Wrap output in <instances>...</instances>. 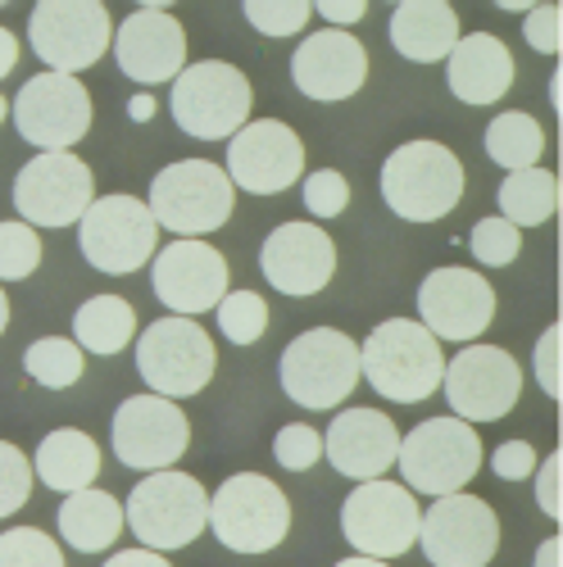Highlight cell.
<instances>
[{"instance_id":"6da1fadb","label":"cell","mask_w":563,"mask_h":567,"mask_svg":"<svg viewBox=\"0 0 563 567\" xmlns=\"http://www.w3.org/2000/svg\"><path fill=\"white\" fill-rule=\"evenodd\" d=\"M441 341L418 318H387L359 346V377H368V386L396 404H418L441 391Z\"/></svg>"},{"instance_id":"7a4b0ae2","label":"cell","mask_w":563,"mask_h":567,"mask_svg":"<svg viewBox=\"0 0 563 567\" xmlns=\"http://www.w3.org/2000/svg\"><path fill=\"white\" fill-rule=\"evenodd\" d=\"M123 527H132L136 545L146 549H160V554L186 549L209 527V495L186 472H173V467L146 472L123 504Z\"/></svg>"},{"instance_id":"3957f363","label":"cell","mask_w":563,"mask_h":567,"mask_svg":"<svg viewBox=\"0 0 563 567\" xmlns=\"http://www.w3.org/2000/svg\"><path fill=\"white\" fill-rule=\"evenodd\" d=\"M463 164L441 141H405L382 164V200L405 223H437L463 200Z\"/></svg>"},{"instance_id":"277c9868","label":"cell","mask_w":563,"mask_h":567,"mask_svg":"<svg viewBox=\"0 0 563 567\" xmlns=\"http://www.w3.org/2000/svg\"><path fill=\"white\" fill-rule=\"evenodd\" d=\"M168 110H173V123L186 136L227 141L242 123H250L255 91H250V78L237 64L201 60V64H182V73L173 78Z\"/></svg>"},{"instance_id":"5b68a950","label":"cell","mask_w":563,"mask_h":567,"mask_svg":"<svg viewBox=\"0 0 563 567\" xmlns=\"http://www.w3.org/2000/svg\"><path fill=\"white\" fill-rule=\"evenodd\" d=\"M482 436L463 417H428L409 436H400L396 467L405 472V486L422 495H454L482 472Z\"/></svg>"},{"instance_id":"8992f818","label":"cell","mask_w":563,"mask_h":567,"mask_svg":"<svg viewBox=\"0 0 563 567\" xmlns=\"http://www.w3.org/2000/svg\"><path fill=\"white\" fill-rule=\"evenodd\" d=\"M214 368H218V350L196 318L164 313L136 337V372L164 400L201 395L214 382Z\"/></svg>"},{"instance_id":"52a82bcc","label":"cell","mask_w":563,"mask_h":567,"mask_svg":"<svg viewBox=\"0 0 563 567\" xmlns=\"http://www.w3.org/2000/svg\"><path fill=\"white\" fill-rule=\"evenodd\" d=\"M277 377L291 404L314 413L337 409L359 386V346L337 327H309L282 350Z\"/></svg>"},{"instance_id":"ba28073f","label":"cell","mask_w":563,"mask_h":567,"mask_svg":"<svg viewBox=\"0 0 563 567\" xmlns=\"http://www.w3.org/2000/svg\"><path fill=\"white\" fill-rule=\"evenodd\" d=\"M209 532L232 554H268L291 532V499L259 472H237L209 495Z\"/></svg>"},{"instance_id":"9c48e42d","label":"cell","mask_w":563,"mask_h":567,"mask_svg":"<svg viewBox=\"0 0 563 567\" xmlns=\"http://www.w3.org/2000/svg\"><path fill=\"white\" fill-rule=\"evenodd\" d=\"M232 205H237V186L209 159H177L160 168L146 196V209L155 214V223L177 236L218 231L232 218Z\"/></svg>"},{"instance_id":"30bf717a","label":"cell","mask_w":563,"mask_h":567,"mask_svg":"<svg viewBox=\"0 0 563 567\" xmlns=\"http://www.w3.org/2000/svg\"><path fill=\"white\" fill-rule=\"evenodd\" d=\"M78 246L96 272L127 277L160 250V223L136 196H96L78 218Z\"/></svg>"},{"instance_id":"8fae6325","label":"cell","mask_w":563,"mask_h":567,"mask_svg":"<svg viewBox=\"0 0 563 567\" xmlns=\"http://www.w3.org/2000/svg\"><path fill=\"white\" fill-rule=\"evenodd\" d=\"M114 19L105 0H37L28 19L32 55L55 73H82L110 51Z\"/></svg>"},{"instance_id":"7c38bea8","label":"cell","mask_w":563,"mask_h":567,"mask_svg":"<svg viewBox=\"0 0 563 567\" xmlns=\"http://www.w3.org/2000/svg\"><path fill=\"white\" fill-rule=\"evenodd\" d=\"M441 391L454 417L473 422V427L478 422H500L513 413V404L523 395V368L500 346L468 341L454 359H446Z\"/></svg>"},{"instance_id":"4fadbf2b","label":"cell","mask_w":563,"mask_h":567,"mask_svg":"<svg viewBox=\"0 0 563 567\" xmlns=\"http://www.w3.org/2000/svg\"><path fill=\"white\" fill-rule=\"evenodd\" d=\"M418 523H422V508L413 499L409 486H396L387 477H372L359 482L350 491V499L341 504V532L350 540L355 554L368 558H400L418 545Z\"/></svg>"},{"instance_id":"5bb4252c","label":"cell","mask_w":563,"mask_h":567,"mask_svg":"<svg viewBox=\"0 0 563 567\" xmlns=\"http://www.w3.org/2000/svg\"><path fill=\"white\" fill-rule=\"evenodd\" d=\"M418 545L432 567H487L500 549V517L468 491L437 495L418 523Z\"/></svg>"},{"instance_id":"9a60e30c","label":"cell","mask_w":563,"mask_h":567,"mask_svg":"<svg viewBox=\"0 0 563 567\" xmlns=\"http://www.w3.org/2000/svg\"><path fill=\"white\" fill-rule=\"evenodd\" d=\"M19 136L37 151H69L91 127V96L78 73H37L19 86L10 105Z\"/></svg>"},{"instance_id":"2e32d148","label":"cell","mask_w":563,"mask_h":567,"mask_svg":"<svg viewBox=\"0 0 563 567\" xmlns=\"http://www.w3.org/2000/svg\"><path fill=\"white\" fill-rule=\"evenodd\" d=\"M96 200L86 159L73 151H41L14 177V209L32 227H73Z\"/></svg>"},{"instance_id":"e0dca14e","label":"cell","mask_w":563,"mask_h":567,"mask_svg":"<svg viewBox=\"0 0 563 567\" xmlns=\"http://www.w3.org/2000/svg\"><path fill=\"white\" fill-rule=\"evenodd\" d=\"M223 173L250 196H282L305 177V146L296 127H287L282 118H255L227 136Z\"/></svg>"},{"instance_id":"ac0fdd59","label":"cell","mask_w":563,"mask_h":567,"mask_svg":"<svg viewBox=\"0 0 563 567\" xmlns=\"http://www.w3.org/2000/svg\"><path fill=\"white\" fill-rule=\"evenodd\" d=\"M151 291L168 313L201 318L227 296V259L205 236H177L151 255Z\"/></svg>"},{"instance_id":"d6986e66","label":"cell","mask_w":563,"mask_h":567,"mask_svg":"<svg viewBox=\"0 0 563 567\" xmlns=\"http://www.w3.org/2000/svg\"><path fill=\"white\" fill-rule=\"evenodd\" d=\"M114 454L132 472H160L173 467L186 445H192V422L164 395H132L114 409Z\"/></svg>"},{"instance_id":"ffe728a7","label":"cell","mask_w":563,"mask_h":567,"mask_svg":"<svg viewBox=\"0 0 563 567\" xmlns=\"http://www.w3.org/2000/svg\"><path fill=\"white\" fill-rule=\"evenodd\" d=\"M495 318V291L478 268H432L418 287V322L437 341H482Z\"/></svg>"},{"instance_id":"44dd1931","label":"cell","mask_w":563,"mask_h":567,"mask_svg":"<svg viewBox=\"0 0 563 567\" xmlns=\"http://www.w3.org/2000/svg\"><path fill=\"white\" fill-rule=\"evenodd\" d=\"M259 272L273 291L282 296H318L337 277V246L318 223H282L264 236L259 246Z\"/></svg>"},{"instance_id":"7402d4cb","label":"cell","mask_w":563,"mask_h":567,"mask_svg":"<svg viewBox=\"0 0 563 567\" xmlns=\"http://www.w3.org/2000/svg\"><path fill=\"white\" fill-rule=\"evenodd\" d=\"M291 82L300 96L318 105L350 101L355 91L368 82V51L364 41L350 37V28H318L305 37L291 55Z\"/></svg>"},{"instance_id":"603a6c76","label":"cell","mask_w":563,"mask_h":567,"mask_svg":"<svg viewBox=\"0 0 563 567\" xmlns=\"http://www.w3.org/2000/svg\"><path fill=\"white\" fill-rule=\"evenodd\" d=\"M110 45H114L119 73L141 86L173 82L186 64V28L168 10H132L114 28Z\"/></svg>"},{"instance_id":"cb8c5ba5","label":"cell","mask_w":563,"mask_h":567,"mask_svg":"<svg viewBox=\"0 0 563 567\" xmlns=\"http://www.w3.org/2000/svg\"><path fill=\"white\" fill-rule=\"evenodd\" d=\"M396 450H400V427L382 409H346L332 417V427L323 432V458L332 463L346 482L387 477L396 467Z\"/></svg>"},{"instance_id":"d4e9b609","label":"cell","mask_w":563,"mask_h":567,"mask_svg":"<svg viewBox=\"0 0 563 567\" xmlns=\"http://www.w3.org/2000/svg\"><path fill=\"white\" fill-rule=\"evenodd\" d=\"M513 55L509 45L491 32H468L450 45L446 55V82L454 91V101L463 105H495L509 96L513 86Z\"/></svg>"},{"instance_id":"484cf974","label":"cell","mask_w":563,"mask_h":567,"mask_svg":"<svg viewBox=\"0 0 563 567\" xmlns=\"http://www.w3.org/2000/svg\"><path fill=\"white\" fill-rule=\"evenodd\" d=\"M459 41V14L450 0H400L391 14V45L413 64H441Z\"/></svg>"},{"instance_id":"4316f807","label":"cell","mask_w":563,"mask_h":567,"mask_svg":"<svg viewBox=\"0 0 563 567\" xmlns=\"http://www.w3.org/2000/svg\"><path fill=\"white\" fill-rule=\"evenodd\" d=\"M32 477L41 486H51L60 495L96 486L101 477V445L96 436H86L78 427H55L51 436H41L37 454H32Z\"/></svg>"},{"instance_id":"83f0119b","label":"cell","mask_w":563,"mask_h":567,"mask_svg":"<svg viewBox=\"0 0 563 567\" xmlns=\"http://www.w3.org/2000/svg\"><path fill=\"white\" fill-rule=\"evenodd\" d=\"M55 517H60V540L73 545L78 554H101L123 536V504L96 486L69 491Z\"/></svg>"},{"instance_id":"f1b7e54d","label":"cell","mask_w":563,"mask_h":567,"mask_svg":"<svg viewBox=\"0 0 563 567\" xmlns=\"http://www.w3.org/2000/svg\"><path fill=\"white\" fill-rule=\"evenodd\" d=\"M132 337H136V309L123 296H91L73 313V341L82 346V354L110 359L127 350Z\"/></svg>"},{"instance_id":"f546056e","label":"cell","mask_w":563,"mask_h":567,"mask_svg":"<svg viewBox=\"0 0 563 567\" xmlns=\"http://www.w3.org/2000/svg\"><path fill=\"white\" fill-rule=\"evenodd\" d=\"M559 214V177L541 164L532 168H513L500 182V218L513 227H541Z\"/></svg>"},{"instance_id":"4dcf8cb0","label":"cell","mask_w":563,"mask_h":567,"mask_svg":"<svg viewBox=\"0 0 563 567\" xmlns=\"http://www.w3.org/2000/svg\"><path fill=\"white\" fill-rule=\"evenodd\" d=\"M487 155L513 173V168H532L545 155V127L528 110H504L487 127Z\"/></svg>"},{"instance_id":"1f68e13d","label":"cell","mask_w":563,"mask_h":567,"mask_svg":"<svg viewBox=\"0 0 563 567\" xmlns=\"http://www.w3.org/2000/svg\"><path fill=\"white\" fill-rule=\"evenodd\" d=\"M23 368H28V377H32L37 386H45V391H69V386L82 382L86 354H82V346L69 341V337H41V341L28 346Z\"/></svg>"},{"instance_id":"d6a6232c","label":"cell","mask_w":563,"mask_h":567,"mask_svg":"<svg viewBox=\"0 0 563 567\" xmlns=\"http://www.w3.org/2000/svg\"><path fill=\"white\" fill-rule=\"evenodd\" d=\"M214 313H218V327L232 346H255L268 332V300L255 291H227L214 305Z\"/></svg>"},{"instance_id":"836d02e7","label":"cell","mask_w":563,"mask_h":567,"mask_svg":"<svg viewBox=\"0 0 563 567\" xmlns=\"http://www.w3.org/2000/svg\"><path fill=\"white\" fill-rule=\"evenodd\" d=\"M468 250H473V259L482 268H509L513 259L523 255V227H513L509 218L491 214L473 227V236H468Z\"/></svg>"},{"instance_id":"e575fe53","label":"cell","mask_w":563,"mask_h":567,"mask_svg":"<svg viewBox=\"0 0 563 567\" xmlns=\"http://www.w3.org/2000/svg\"><path fill=\"white\" fill-rule=\"evenodd\" d=\"M41 264V236L23 218L0 223V281H23Z\"/></svg>"},{"instance_id":"d590c367","label":"cell","mask_w":563,"mask_h":567,"mask_svg":"<svg viewBox=\"0 0 563 567\" xmlns=\"http://www.w3.org/2000/svg\"><path fill=\"white\" fill-rule=\"evenodd\" d=\"M242 10H246V23L259 32V37H300L314 6L309 0H242Z\"/></svg>"},{"instance_id":"8d00e7d4","label":"cell","mask_w":563,"mask_h":567,"mask_svg":"<svg viewBox=\"0 0 563 567\" xmlns=\"http://www.w3.org/2000/svg\"><path fill=\"white\" fill-rule=\"evenodd\" d=\"M0 567H69L60 554V540H51L41 527H10L0 532Z\"/></svg>"},{"instance_id":"74e56055","label":"cell","mask_w":563,"mask_h":567,"mask_svg":"<svg viewBox=\"0 0 563 567\" xmlns=\"http://www.w3.org/2000/svg\"><path fill=\"white\" fill-rule=\"evenodd\" d=\"M273 458L287 472H309L323 458V432L305 427V422H287V427L273 436Z\"/></svg>"},{"instance_id":"f35d334b","label":"cell","mask_w":563,"mask_h":567,"mask_svg":"<svg viewBox=\"0 0 563 567\" xmlns=\"http://www.w3.org/2000/svg\"><path fill=\"white\" fill-rule=\"evenodd\" d=\"M32 495V458L14 450L10 441H0V517H10L28 504Z\"/></svg>"},{"instance_id":"ab89813d","label":"cell","mask_w":563,"mask_h":567,"mask_svg":"<svg viewBox=\"0 0 563 567\" xmlns=\"http://www.w3.org/2000/svg\"><path fill=\"white\" fill-rule=\"evenodd\" d=\"M305 182V209L314 214V218H337V214H346V205H350V182L337 173V168H318V173H309V177H300Z\"/></svg>"},{"instance_id":"60d3db41","label":"cell","mask_w":563,"mask_h":567,"mask_svg":"<svg viewBox=\"0 0 563 567\" xmlns=\"http://www.w3.org/2000/svg\"><path fill=\"white\" fill-rule=\"evenodd\" d=\"M523 41L541 55H559L563 51V10L554 0H541L523 14Z\"/></svg>"},{"instance_id":"b9f144b4","label":"cell","mask_w":563,"mask_h":567,"mask_svg":"<svg viewBox=\"0 0 563 567\" xmlns=\"http://www.w3.org/2000/svg\"><path fill=\"white\" fill-rule=\"evenodd\" d=\"M559 341H563L559 322H550L545 332H541V341H536V359H532V377H536V386H541L550 400L563 395V382H559Z\"/></svg>"},{"instance_id":"7bdbcfd3","label":"cell","mask_w":563,"mask_h":567,"mask_svg":"<svg viewBox=\"0 0 563 567\" xmlns=\"http://www.w3.org/2000/svg\"><path fill=\"white\" fill-rule=\"evenodd\" d=\"M491 472H495V477H504V482H528L532 472H536V450H532V441H504V445H495Z\"/></svg>"},{"instance_id":"ee69618b","label":"cell","mask_w":563,"mask_h":567,"mask_svg":"<svg viewBox=\"0 0 563 567\" xmlns=\"http://www.w3.org/2000/svg\"><path fill=\"white\" fill-rule=\"evenodd\" d=\"M536 508L550 517V523H559L563 517V504H559V477H563V454H545L536 458Z\"/></svg>"},{"instance_id":"f6af8a7d","label":"cell","mask_w":563,"mask_h":567,"mask_svg":"<svg viewBox=\"0 0 563 567\" xmlns=\"http://www.w3.org/2000/svg\"><path fill=\"white\" fill-rule=\"evenodd\" d=\"M309 6L332 23V28H355L368 14V0H309Z\"/></svg>"},{"instance_id":"bcb514c9","label":"cell","mask_w":563,"mask_h":567,"mask_svg":"<svg viewBox=\"0 0 563 567\" xmlns=\"http://www.w3.org/2000/svg\"><path fill=\"white\" fill-rule=\"evenodd\" d=\"M105 567H173L160 549H146V545H141V549H119Z\"/></svg>"},{"instance_id":"7dc6e473","label":"cell","mask_w":563,"mask_h":567,"mask_svg":"<svg viewBox=\"0 0 563 567\" xmlns=\"http://www.w3.org/2000/svg\"><path fill=\"white\" fill-rule=\"evenodd\" d=\"M19 64V37L10 28H0V78H10Z\"/></svg>"},{"instance_id":"c3c4849f","label":"cell","mask_w":563,"mask_h":567,"mask_svg":"<svg viewBox=\"0 0 563 567\" xmlns=\"http://www.w3.org/2000/svg\"><path fill=\"white\" fill-rule=\"evenodd\" d=\"M559 554H563V540H559V536H550V540H541V549H536L532 567H559Z\"/></svg>"},{"instance_id":"681fc988","label":"cell","mask_w":563,"mask_h":567,"mask_svg":"<svg viewBox=\"0 0 563 567\" xmlns=\"http://www.w3.org/2000/svg\"><path fill=\"white\" fill-rule=\"evenodd\" d=\"M127 114H132L136 123H151V118H155V101H151V96H132V101H127Z\"/></svg>"},{"instance_id":"f907efd6","label":"cell","mask_w":563,"mask_h":567,"mask_svg":"<svg viewBox=\"0 0 563 567\" xmlns=\"http://www.w3.org/2000/svg\"><path fill=\"white\" fill-rule=\"evenodd\" d=\"M337 567H391L387 558H368V554H355V558H341Z\"/></svg>"},{"instance_id":"816d5d0a","label":"cell","mask_w":563,"mask_h":567,"mask_svg":"<svg viewBox=\"0 0 563 567\" xmlns=\"http://www.w3.org/2000/svg\"><path fill=\"white\" fill-rule=\"evenodd\" d=\"M500 10H509V14H528L532 6H541V0H495Z\"/></svg>"},{"instance_id":"f5cc1de1","label":"cell","mask_w":563,"mask_h":567,"mask_svg":"<svg viewBox=\"0 0 563 567\" xmlns=\"http://www.w3.org/2000/svg\"><path fill=\"white\" fill-rule=\"evenodd\" d=\"M6 327H10V296L0 291V337H6Z\"/></svg>"},{"instance_id":"db71d44e","label":"cell","mask_w":563,"mask_h":567,"mask_svg":"<svg viewBox=\"0 0 563 567\" xmlns=\"http://www.w3.org/2000/svg\"><path fill=\"white\" fill-rule=\"evenodd\" d=\"M168 6H177V0H136V10H168Z\"/></svg>"},{"instance_id":"11a10c76","label":"cell","mask_w":563,"mask_h":567,"mask_svg":"<svg viewBox=\"0 0 563 567\" xmlns=\"http://www.w3.org/2000/svg\"><path fill=\"white\" fill-rule=\"evenodd\" d=\"M6 118H10V101H6V96H0V123H6Z\"/></svg>"},{"instance_id":"9f6ffc18","label":"cell","mask_w":563,"mask_h":567,"mask_svg":"<svg viewBox=\"0 0 563 567\" xmlns=\"http://www.w3.org/2000/svg\"><path fill=\"white\" fill-rule=\"evenodd\" d=\"M0 6H10V0H0Z\"/></svg>"},{"instance_id":"6f0895ef","label":"cell","mask_w":563,"mask_h":567,"mask_svg":"<svg viewBox=\"0 0 563 567\" xmlns=\"http://www.w3.org/2000/svg\"><path fill=\"white\" fill-rule=\"evenodd\" d=\"M396 6H400V0H396Z\"/></svg>"}]
</instances>
